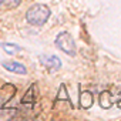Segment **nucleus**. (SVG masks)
<instances>
[{"label": "nucleus", "mask_w": 121, "mask_h": 121, "mask_svg": "<svg viewBox=\"0 0 121 121\" xmlns=\"http://www.w3.org/2000/svg\"><path fill=\"white\" fill-rule=\"evenodd\" d=\"M50 14H51V12L46 4L37 3V4H33L26 12V20L31 26H43L50 19Z\"/></svg>", "instance_id": "obj_1"}, {"label": "nucleus", "mask_w": 121, "mask_h": 121, "mask_svg": "<svg viewBox=\"0 0 121 121\" xmlns=\"http://www.w3.org/2000/svg\"><path fill=\"white\" fill-rule=\"evenodd\" d=\"M54 43L63 53H66V54H69L71 57L76 56V43H74V40H73L70 33H67V31L58 33Z\"/></svg>", "instance_id": "obj_2"}, {"label": "nucleus", "mask_w": 121, "mask_h": 121, "mask_svg": "<svg viewBox=\"0 0 121 121\" xmlns=\"http://www.w3.org/2000/svg\"><path fill=\"white\" fill-rule=\"evenodd\" d=\"M40 63L46 69H48L51 71H56L58 69H61V60H60L57 56H46V54H43V56H40Z\"/></svg>", "instance_id": "obj_3"}, {"label": "nucleus", "mask_w": 121, "mask_h": 121, "mask_svg": "<svg viewBox=\"0 0 121 121\" xmlns=\"http://www.w3.org/2000/svg\"><path fill=\"white\" fill-rule=\"evenodd\" d=\"M2 66H3V69H6L7 71H12L14 74H27L26 66L19 61H3Z\"/></svg>", "instance_id": "obj_4"}, {"label": "nucleus", "mask_w": 121, "mask_h": 121, "mask_svg": "<svg viewBox=\"0 0 121 121\" xmlns=\"http://www.w3.org/2000/svg\"><path fill=\"white\" fill-rule=\"evenodd\" d=\"M78 101H80V108L88 110V108H91L93 104H94V95H93L91 91L84 90V91L80 93V100H78Z\"/></svg>", "instance_id": "obj_5"}, {"label": "nucleus", "mask_w": 121, "mask_h": 121, "mask_svg": "<svg viewBox=\"0 0 121 121\" xmlns=\"http://www.w3.org/2000/svg\"><path fill=\"white\" fill-rule=\"evenodd\" d=\"M36 103V84H31L29 87V90L26 91V94L23 95L22 98V104L23 105H27L29 108H31Z\"/></svg>", "instance_id": "obj_6"}, {"label": "nucleus", "mask_w": 121, "mask_h": 121, "mask_svg": "<svg viewBox=\"0 0 121 121\" xmlns=\"http://www.w3.org/2000/svg\"><path fill=\"white\" fill-rule=\"evenodd\" d=\"M98 103H100V107H101V108L108 110V108L112 107V104H114V98H112L111 93L105 90V91H103V93L100 94V97H98Z\"/></svg>", "instance_id": "obj_7"}, {"label": "nucleus", "mask_w": 121, "mask_h": 121, "mask_svg": "<svg viewBox=\"0 0 121 121\" xmlns=\"http://www.w3.org/2000/svg\"><path fill=\"white\" fill-rule=\"evenodd\" d=\"M0 47H2L7 54H10V56L16 54V53H19V51L22 50V48H20V46L13 44V43H0Z\"/></svg>", "instance_id": "obj_8"}, {"label": "nucleus", "mask_w": 121, "mask_h": 121, "mask_svg": "<svg viewBox=\"0 0 121 121\" xmlns=\"http://www.w3.org/2000/svg\"><path fill=\"white\" fill-rule=\"evenodd\" d=\"M57 101H70V97L67 94V88H66V84H60V88H58V93H57Z\"/></svg>", "instance_id": "obj_9"}, {"label": "nucleus", "mask_w": 121, "mask_h": 121, "mask_svg": "<svg viewBox=\"0 0 121 121\" xmlns=\"http://www.w3.org/2000/svg\"><path fill=\"white\" fill-rule=\"evenodd\" d=\"M20 2L22 0H0V7L12 10V9H16L20 4Z\"/></svg>", "instance_id": "obj_10"}, {"label": "nucleus", "mask_w": 121, "mask_h": 121, "mask_svg": "<svg viewBox=\"0 0 121 121\" xmlns=\"http://www.w3.org/2000/svg\"><path fill=\"white\" fill-rule=\"evenodd\" d=\"M14 114H16L14 108H0V118L3 120H10Z\"/></svg>", "instance_id": "obj_11"}, {"label": "nucleus", "mask_w": 121, "mask_h": 121, "mask_svg": "<svg viewBox=\"0 0 121 121\" xmlns=\"http://www.w3.org/2000/svg\"><path fill=\"white\" fill-rule=\"evenodd\" d=\"M117 107L121 108V93L118 94V98H117Z\"/></svg>", "instance_id": "obj_12"}]
</instances>
